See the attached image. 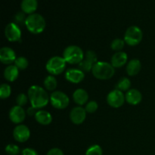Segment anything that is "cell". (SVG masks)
<instances>
[{
    "label": "cell",
    "mask_w": 155,
    "mask_h": 155,
    "mask_svg": "<svg viewBox=\"0 0 155 155\" xmlns=\"http://www.w3.org/2000/svg\"><path fill=\"white\" fill-rule=\"evenodd\" d=\"M142 64L138 59H132L128 62L127 66V72L129 76H136L140 72Z\"/></svg>",
    "instance_id": "cell-20"
},
{
    "label": "cell",
    "mask_w": 155,
    "mask_h": 155,
    "mask_svg": "<svg viewBox=\"0 0 155 155\" xmlns=\"http://www.w3.org/2000/svg\"><path fill=\"white\" fill-rule=\"evenodd\" d=\"M21 7L24 13L32 15L37 9L38 2L37 0H22Z\"/></svg>",
    "instance_id": "cell-19"
},
{
    "label": "cell",
    "mask_w": 155,
    "mask_h": 155,
    "mask_svg": "<svg viewBox=\"0 0 155 155\" xmlns=\"http://www.w3.org/2000/svg\"><path fill=\"white\" fill-rule=\"evenodd\" d=\"M73 98L76 104L81 106L87 104L88 100H89V95L85 89H77V90L74 91L73 94Z\"/></svg>",
    "instance_id": "cell-17"
},
{
    "label": "cell",
    "mask_w": 155,
    "mask_h": 155,
    "mask_svg": "<svg viewBox=\"0 0 155 155\" xmlns=\"http://www.w3.org/2000/svg\"><path fill=\"white\" fill-rule=\"evenodd\" d=\"M127 60H128V56L125 52L118 51L112 56L110 64L114 68H120L127 63Z\"/></svg>",
    "instance_id": "cell-16"
},
{
    "label": "cell",
    "mask_w": 155,
    "mask_h": 155,
    "mask_svg": "<svg viewBox=\"0 0 155 155\" xmlns=\"http://www.w3.org/2000/svg\"><path fill=\"white\" fill-rule=\"evenodd\" d=\"M24 12H18L15 17V21H16L17 24H25V21H26V18H25V15H24Z\"/></svg>",
    "instance_id": "cell-33"
},
{
    "label": "cell",
    "mask_w": 155,
    "mask_h": 155,
    "mask_svg": "<svg viewBox=\"0 0 155 155\" xmlns=\"http://www.w3.org/2000/svg\"><path fill=\"white\" fill-rule=\"evenodd\" d=\"M35 119L41 125L47 126L49 125L52 121V116L46 110H39L35 115Z\"/></svg>",
    "instance_id": "cell-18"
},
{
    "label": "cell",
    "mask_w": 155,
    "mask_h": 155,
    "mask_svg": "<svg viewBox=\"0 0 155 155\" xmlns=\"http://www.w3.org/2000/svg\"><path fill=\"white\" fill-rule=\"evenodd\" d=\"M143 33L137 26H131L129 27L124 34V41L130 46H136L139 45L142 40Z\"/></svg>",
    "instance_id": "cell-6"
},
{
    "label": "cell",
    "mask_w": 155,
    "mask_h": 155,
    "mask_svg": "<svg viewBox=\"0 0 155 155\" xmlns=\"http://www.w3.org/2000/svg\"><path fill=\"white\" fill-rule=\"evenodd\" d=\"M9 118L12 123L15 124H19L25 120L26 111L23 108V107L18 105L14 106L9 112Z\"/></svg>",
    "instance_id": "cell-11"
},
{
    "label": "cell",
    "mask_w": 155,
    "mask_h": 155,
    "mask_svg": "<svg viewBox=\"0 0 155 155\" xmlns=\"http://www.w3.org/2000/svg\"><path fill=\"white\" fill-rule=\"evenodd\" d=\"M85 59L88 60L89 61L92 62L93 64H95V63L98 62V56H97L96 53L94 51H92V50H89V51H86Z\"/></svg>",
    "instance_id": "cell-32"
},
{
    "label": "cell",
    "mask_w": 155,
    "mask_h": 155,
    "mask_svg": "<svg viewBox=\"0 0 155 155\" xmlns=\"http://www.w3.org/2000/svg\"><path fill=\"white\" fill-rule=\"evenodd\" d=\"M28 100H29L28 95H27L24 93L19 94V95L17 96V98H16L17 105L23 107V106L27 104V103L28 102Z\"/></svg>",
    "instance_id": "cell-30"
},
{
    "label": "cell",
    "mask_w": 155,
    "mask_h": 155,
    "mask_svg": "<svg viewBox=\"0 0 155 155\" xmlns=\"http://www.w3.org/2000/svg\"><path fill=\"white\" fill-rule=\"evenodd\" d=\"M37 111H38L37 109L35 108V107H32L31 106V107H30L28 109H27V113L29 116H34L35 117V115H36V112Z\"/></svg>",
    "instance_id": "cell-36"
},
{
    "label": "cell",
    "mask_w": 155,
    "mask_h": 155,
    "mask_svg": "<svg viewBox=\"0 0 155 155\" xmlns=\"http://www.w3.org/2000/svg\"><path fill=\"white\" fill-rule=\"evenodd\" d=\"M16 54L15 51L9 47H3L0 49V61L4 64H12L16 60Z\"/></svg>",
    "instance_id": "cell-14"
},
{
    "label": "cell",
    "mask_w": 155,
    "mask_h": 155,
    "mask_svg": "<svg viewBox=\"0 0 155 155\" xmlns=\"http://www.w3.org/2000/svg\"><path fill=\"white\" fill-rule=\"evenodd\" d=\"M19 76V69L15 65H8L4 71V77L8 82H14Z\"/></svg>",
    "instance_id": "cell-21"
},
{
    "label": "cell",
    "mask_w": 155,
    "mask_h": 155,
    "mask_svg": "<svg viewBox=\"0 0 155 155\" xmlns=\"http://www.w3.org/2000/svg\"><path fill=\"white\" fill-rule=\"evenodd\" d=\"M22 155H39L38 154L37 151L34 150L33 148H26L23 149L22 152H21Z\"/></svg>",
    "instance_id": "cell-34"
},
{
    "label": "cell",
    "mask_w": 155,
    "mask_h": 155,
    "mask_svg": "<svg viewBox=\"0 0 155 155\" xmlns=\"http://www.w3.org/2000/svg\"><path fill=\"white\" fill-rule=\"evenodd\" d=\"M58 82L55 77L52 75L48 76L44 80V86L48 91H54L57 87Z\"/></svg>",
    "instance_id": "cell-22"
},
{
    "label": "cell",
    "mask_w": 155,
    "mask_h": 155,
    "mask_svg": "<svg viewBox=\"0 0 155 155\" xmlns=\"http://www.w3.org/2000/svg\"><path fill=\"white\" fill-rule=\"evenodd\" d=\"M66 61L63 57L54 56L51 58L45 65L46 71L52 76L59 75L64 71L66 68Z\"/></svg>",
    "instance_id": "cell-5"
},
{
    "label": "cell",
    "mask_w": 155,
    "mask_h": 155,
    "mask_svg": "<svg viewBox=\"0 0 155 155\" xmlns=\"http://www.w3.org/2000/svg\"><path fill=\"white\" fill-rule=\"evenodd\" d=\"M86 109L83 108L81 106H78L71 110V114H70V118L72 123L74 124H83L86 118Z\"/></svg>",
    "instance_id": "cell-12"
},
{
    "label": "cell",
    "mask_w": 155,
    "mask_h": 155,
    "mask_svg": "<svg viewBox=\"0 0 155 155\" xmlns=\"http://www.w3.org/2000/svg\"><path fill=\"white\" fill-rule=\"evenodd\" d=\"M12 94V88L8 84L2 83L0 86V98L2 99H6Z\"/></svg>",
    "instance_id": "cell-24"
},
{
    "label": "cell",
    "mask_w": 155,
    "mask_h": 155,
    "mask_svg": "<svg viewBox=\"0 0 155 155\" xmlns=\"http://www.w3.org/2000/svg\"><path fill=\"white\" fill-rule=\"evenodd\" d=\"M92 72L94 77L98 80H106L113 77L115 74V70L111 64L98 61L94 64Z\"/></svg>",
    "instance_id": "cell-3"
},
{
    "label": "cell",
    "mask_w": 155,
    "mask_h": 155,
    "mask_svg": "<svg viewBox=\"0 0 155 155\" xmlns=\"http://www.w3.org/2000/svg\"><path fill=\"white\" fill-rule=\"evenodd\" d=\"M86 155H103V150L98 145H93L86 151Z\"/></svg>",
    "instance_id": "cell-27"
},
{
    "label": "cell",
    "mask_w": 155,
    "mask_h": 155,
    "mask_svg": "<svg viewBox=\"0 0 155 155\" xmlns=\"http://www.w3.org/2000/svg\"><path fill=\"white\" fill-rule=\"evenodd\" d=\"M15 65L19 70H25L28 67L29 61L25 57L21 56V57L17 58L15 61Z\"/></svg>",
    "instance_id": "cell-26"
},
{
    "label": "cell",
    "mask_w": 155,
    "mask_h": 155,
    "mask_svg": "<svg viewBox=\"0 0 155 155\" xmlns=\"http://www.w3.org/2000/svg\"><path fill=\"white\" fill-rule=\"evenodd\" d=\"M98 105L95 101H88L87 104H86V112L89 114H93L98 110Z\"/></svg>",
    "instance_id": "cell-31"
},
{
    "label": "cell",
    "mask_w": 155,
    "mask_h": 155,
    "mask_svg": "<svg viewBox=\"0 0 155 155\" xmlns=\"http://www.w3.org/2000/svg\"><path fill=\"white\" fill-rule=\"evenodd\" d=\"M63 58L67 63L79 64L84 59V53L82 48L77 45H69L64 51Z\"/></svg>",
    "instance_id": "cell-4"
},
{
    "label": "cell",
    "mask_w": 155,
    "mask_h": 155,
    "mask_svg": "<svg viewBox=\"0 0 155 155\" xmlns=\"http://www.w3.org/2000/svg\"><path fill=\"white\" fill-rule=\"evenodd\" d=\"M94 64L92 62L89 61L86 59H83L80 64H79V69L81 70L83 72H89L92 71Z\"/></svg>",
    "instance_id": "cell-28"
},
{
    "label": "cell",
    "mask_w": 155,
    "mask_h": 155,
    "mask_svg": "<svg viewBox=\"0 0 155 155\" xmlns=\"http://www.w3.org/2000/svg\"><path fill=\"white\" fill-rule=\"evenodd\" d=\"M126 101L124 92L118 89H114L109 92L107 96V102L110 107L118 108L124 104Z\"/></svg>",
    "instance_id": "cell-8"
},
{
    "label": "cell",
    "mask_w": 155,
    "mask_h": 155,
    "mask_svg": "<svg viewBox=\"0 0 155 155\" xmlns=\"http://www.w3.org/2000/svg\"><path fill=\"white\" fill-rule=\"evenodd\" d=\"M126 101L128 104L131 105H136L139 104L142 100V95L138 89H131L125 95Z\"/></svg>",
    "instance_id": "cell-15"
},
{
    "label": "cell",
    "mask_w": 155,
    "mask_h": 155,
    "mask_svg": "<svg viewBox=\"0 0 155 155\" xmlns=\"http://www.w3.org/2000/svg\"><path fill=\"white\" fill-rule=\"evenodd\" d=\"M46 155H64V152L58 148H53L48 151Z\"/></svg>",
    "instance_id": "cell-35"
},
{
    "label": "cell",
    "mask_w": 155,
    "mask_h": 155,
    "mask_svg": "<svg viewBox=\"0 0 155 155\" xmlns=\"http://www.w3.org/2000/svg\"><path fill=\"white\" fill-rule=\"evenodd\" d=\"M27 95L32 107H35L37 110L45 107L50 101V97H48L46 91L41 86L36 85L30 86Z\"/></svg>",
    "instance_id": "cell-1"
},
{
    "label": "cell",
    "mask_w": 155,
    "mask_h": 155,
    "mask_svg": "<svg viewBox=\"0 0 155 155\" xmlns=\"http://www.w3.org/2000/svg\"><path fill=\"white\" fill-rule=\"evenodd\" d=\"M50 102L56 109L62 110L66 108L70 103L69 97L63 92L54 91L50 95Z\"/></svg>",
    "instance_id": "cell-7"
},
{
    "label": "cell",
    "mask_w": 155,
    "mask_h": 155,
    "mask_svg": "<svg viewBox=\"0 0 155 155\" xmlns=\"http://www.w3.org/2000/svg\"><path fill=\"white\" fill-rule=\"evenodd\" d=\"M5 35L10 42H20L21 40V30L15 23H10L6 26Z\"/></svg>",
    "instance_id": "cell-9"
},
{
    "label": "cell",
    "mask_w": 155,
    "mask_h": 155,
    "mask_svg": "<svg viewBox=\"0 0 155 155\" xmlns=\"http://www.w3.org/2000/svg\"><path fill=\"white\" fill-rule=\"evenodd\" d=\"M125 41L124 39H115L112 41L111 44H110V47L114 51H121V50L124 48V45H125Z\"/></svg>",
    "instance_id": "cell-25"
},
{
    "label": "cell",
    "mask_w": 155,
    "mask_h": 155,
    "mask_svg": "<svg viewBox=\"0 0 155 155\" xmlns=\"http://www.w3.org/2000/svg\"><path fill=\"white\" fill-rule=\"evenodd\" d=\"M5 151L8 155H18L20 152V148L18 145L9 144L5 147Z\"/></svg>",
    "instance_id": "cell-29"
},
{
    "label": "cell",
    "mask_w": 155,
    "mask_h": 155,
    "mask_svg": "<svg viewBox=\"0 0 155 155\" xmlns=\"http://www.w3.org/2000/svg\"><path fill=\"white\" fill-rule=\"evenodd\" d=\"M25 26L29 32L33 34H39L44 31L46 26L45 20L39 14H32L26 18Z\"/></svg>",
    "instance_id": "cell-2"
},
{
    "label": "cell",
    "mask_w": 155,
    "mask_h": 155,
    "mask_svg": "<svg viewBox=\"0 0 155 155\" xmlns=\"http://www.w3.org/2000/svg\"><path fill=\"white\" fill-rule=\"evenodd\" d=\"M65 78L68 81L72 83H80L84 80V72L77 68H70L65 73Z\"/></svg>",
    "instance_id": "cell-13"
},
{
    "label": "cell",
    "mask_w": 155,
    "mask_h": 155,
    "mask_svg": "<svg viewBox=\"0 0 155 155\" xmlns=\"http://www.w3.org/2000/svg\"><path fill=\"white\" fill-rule=\"evenodd\" d=\"M130 86H131V81L130 79L127 77H123L117 83L116 89H118L121 92H126V91L130 90Z\"/></svg>",
    "instance_id": "cell-23"
},
{
    "label": "cell",
    "mask_w": 155,
    "mask_h": 155,
    "mask_svg": "<svg viewBox=\"0 0 155 155\" xmlns=\"http://www.w3.org/2000/svg\"><path fill=\"white\" fill-rule=\"evenodd\" d=\"M14 139L18 142H25L30 139V130L27 126L18 125L13 130Z\"/></svg>",
    "instance_id": "cell-10"
}]
</instances>
